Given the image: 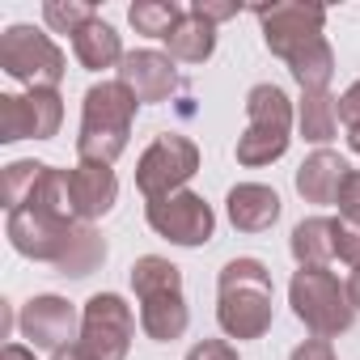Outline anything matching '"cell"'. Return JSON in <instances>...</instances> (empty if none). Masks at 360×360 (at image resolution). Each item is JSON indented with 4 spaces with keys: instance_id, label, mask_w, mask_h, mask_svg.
I'll return each instance as SVG.
<instances>
[{
    "instance_id": "obj_1",
    "label": "cell",
    "mask_w": 360,
    "mask_h": 360,
    "mask_svg": "<svg viewBox=\"0 0 360 360\" xmlns=\"http://www.w3.org/2000/svg\"><path fill=\"white\" fill-rule=\"evenodd\" d=\"M259 26H263V43L271 56H280L292 72V81L301 85V94L314 89H330L335 77V51L322 34L326 26V9L322 5H301V0H280V5H263L255 9Z\"/></svg>"
},
{
    "instance_id": "obj_2",
    "label": "cell",
    "mask_w": 360,
    "mask_h": 360,
    "mask_svg": "<svg viewBox=\"0 0 360 360\" xmlns=\"http://www.w3.org/2000/svg\"><path fill=\"white\" fill-rule=\"evenodd\" d=\"M5 233L18 255L34 263H51L60 276H72V280L98 271L106 259V238L85 221H51V217L22 208V212H9Z\"/></svg>"
},
{
    "instance_id": "obj_3",
    "label": "cell",
    "mask_w": 360,
    "mask_h": 360,
    "mask_svg": "<svg viewBox=\"0 0 360 360\" xmlns=\"http://www.w3.org/2000/svg\"><path fill=\"white\" fill-rule=\"evenodd\" d=\"M276 318V284L267 263L229 259L217 280V322L229 339H263Z\"/></svg>"
},
{
    "instance_id": "obj_4",
    "label": "cell",
    "mask_w": 360,
    "mask_h": 360,
    "mask_svg": "<svg viewBox=\"0 0 360 360\" xmlns=\"http://www.w3.org/2000/svg\"><path fill=\"white\" fill-rule=\"evenodd\" d=\"M136 94L123 81H98L85 89L81 102V136H77V157L94 165H115L119 153L127 148L131 123H136Z\"/></svg>"
},
{
    "instance_id": "obj_5",
    "label": "cell",
    "mask_w": 360,
    "mask_h": 360,
    "mask_svg": "<svg viewBox=\"0 0 360 360\" xmlns=\"http://www.w3.org/2000/svg\"><path fill=\"white\" fill-rule=\"evenodd\" d=\"M131 288L140 301V330L153 343H174L191 326V309L183 297V271L161 255H144L131 263Z\"/></svg>"
},
{
    "instance_id": "obj_6",
    "label": "cell",
    "mask_w": 360,
    "mask_h": 360,
    "mask_svg": "<svg viewBox=\"0 0 360 360\" xmlns=\"http://www.w3.org/2000/svg\"><path fill=\"white\" fill-rule=\"evenodd\" d=\"M297 110L280 85H255L246 94V131L238 136V161L259 169L288 153Z\"/></svg>"
},
{
    "instance_id": "obj_7",
    "label": "cell",
    "mask_w": 360,
    "mask_h": 360,
    "mask_svg": "<svg viewBox=\"0 0 360 360\" xmlns=\"http://www.w3.org/2000/svg\"><path fill=\"white\" fill-rule=\"evenodd\" d=\"M288 305H292L297 322H305V330L314 339H335L356 318V309L347 301V288L326 267H297L292 284H288Z\"/></svg>"
},
{
    "instance_id": "obj_8",
    "label": "cell",
    "mask_w": 360,
    "mask_h": 360,
    "mask_svg": "<svg viewBox=\"0 0 360 360\" xmlns=\"http://www.w3.org/2000/svg\"><path fill=\"white\" fill-rule=\"evenodd\" d=\"M195 169H200V144L178 131H161L136 161V187L144 200H165L174 191H187Z\"/></svg>"
},
{
    "instance_id": "obj_9",
    "label": "cell",
    "mask_w": 360,
    "mask_h": 360,
    "mask_svg": "<svg viewBox=\"0 0 360 360\" xmlns=\"http://www.w3.org/2000/svg\"><path fill=\"white\" fill-rule=\"evenodd\" d=\"M0 68L13 81H22L26 89H56L68 72L56 39L34 26H9L0 34Z\"/></svg>"
},
{
    "instance_id": "obj_10",
    "label": "cell",
    "mask_w": 360,
    "mask_h": 360,
    "mask_svg": "<svg viewBox=\"0 0 360 360\" xmlns=\"http://www.w3.org/2000/svg\"><path fill=\"white\" fill-rule=\"evenodd\" d=\"M136 339V314L119 292H94L81 309V343L94 360H127Z\"/></svg>"
},
{
    "instance_id": "obj_11",
    "label": "cell",
    "mask_w": 360,
    "mask_h": 360,
    "mask_svg": "<svg viewBox=\"0 0 360 360\" xmlns=\"http://www.w3.org/2000/svg\"><path fill=\"white\" fill-rule=\"evenodd\" d=\"M144 221L157 238H165L174 246H204L217 233V212L195 191H174L165 200H148Z\"/></svg>"
},
{
    "instance_id": "obj_12",
    "label": "cell",
    "mask_w": 360,
    "mask_h": 360,
    "mask_svg": "<svg viewBox=\"0 0 360 360\" xmlns=\"http://www.w3.org/2000/svg\"><path fill=\"white\" fill-rule=\"evenodd\" d=\"M64 123L60 89H30V94H0V140H51Z\"/></svg>"
},
{
    "instance_id": "obj_13",
    "label": "cell",
    "mask_w": 360,
    "mask_h": 360,
    "mask_svg": "<svg viewBox=\"0 0 360 360\" xmlns=\"http://www.w3.org/2000/svg\"><path fill=\"white\" fill-rule=\"evenodd\" d=\"M18 322H22V339H26L30 347H47V352H60V347L72 343L77 330H81L77 305L64 301V297H56V292L30 297Z\"/></svg>"
},
{
    "instance_id": "obj_14",
    "label": "cell",
    "mask_w": 360,
    "mask_h": 360,
    "mask_svg": "<svg viewBox=\"0 0 360 360\" xmlns=\"http://www.w3.org/2000/svg\"><path fill=\"white\" fill-rule=\"evenodd\" d=\"M68 191H72V212H77V221L94 225V221H102V217L115 208V200H119V178H115L110 165L77 161V165L68 169Z\"/></svg>"
},
{
    "instance_id": "obj_15",
    "label": "cell",
    "mask_w": 360,
    "mask_h": 360,
    "mask_svg": "<svg viewBox=\"0 0 360 360\" xmlns=\"http://www.w3.org/2000/svg\"><path fill=\"white\" fill-rule=\"evenodd\" d=\"M115 81H123V85L136 94V102L153 106V102H165V98L174 94L178 72H174V60L161 56V51H131V56H123Z\"/></svg>"
},
{
    "instance_id": "obj_16",
    "label": "cell",
    "mask_w": 360,
    "mask_h": 360,
    "mask_svg": "<svg viewBox=\"0 0 360 360\" xmlns=\"http://www.w3.org/2000/svg\"><path fill=\"white\" fill-rule=\"evenodd\" d=\"M225 212L238 233H263L280 221V195L263 183H238L225 195Z\"/></svg>"
},
{
    "instance_id": "obj_17",
    "label": "cell",
    "mask_w": 360,
    "mask_h": 360,
    "mask_svg": "<svg viewBox=\"0 0 360 360\" xmlns=\"http://www.w3.org/2000/svg\"><path fill=\"white\" fill-rule=\"evenodd\" d=\"M347 161L330 148H318L309 153L301 165H297V195L305 204H335L339 200V187H343V178H347Z\"/></svg>"
},
{
    "instance_id": "obj_18",
    "label": "cell",
    "mask_w": 360,
    "mask_h": 360,
    "mask_svg": "<svg viewBox=\"0 0 360 360\" xmlns=\"http://www.w3.org/2000/svg\"><path fill=\"white\" fill-rule=\"evenodd\" d=\"M169 60H183V64H204L217 51V26L208 18H200L195 9H187V18L174 26V34L165 39Z\"/></svg>"
},
{
    "instance_id": "obj_19",
    "label": "cell",
    "mask_w": 360,
    "mask_h": 360,
    "mask_svg": "<svg viewBox=\"0 0 360 360\" xmlns=\"http://www.w3.org/2000/svg\"><path fill=\"white\" fill-rule=\"evenodd\" d=\"M288 250H292L297 267H326L335 259V221L330 217H305L292 229Z\"/></svg>"
},
{
    "instance_id": "obj_20",
    "label": "cell",
    "mask_w": 360,
    "mask_h": 360,
    "mask_svg": "<svg viewBox=\"0 0 360 360\" xmlns=\"http://www.w3.org/2000/svg\"><path fill=\"white\" fill-rule=\"evenodd\" d=\"M72 51H77L81 68H89V72H102V68L123 64V43H119L115 26L102 22V18H94V22L72 39Z\"/></svg>"
},
{
    "instance_id": "obj_21",
    "label": "cell",
    "mask_w": 360,
    "mask_h": 360,
    "mask_svg": "<svg viewBox=\"0 0 360 360\" xmlns=\"http://www.w3.org/2000/svg\"><path fill=\"white\" fill-rule=\"evenodd\" d=\"M297 127H301V140H309V144L335 140V131H339V98H330V89L301 94V102H297Z\"/></svg>"
},
{
    "instance_id": "obj_22",
    "label": "cell",
    "mask_w": 360,
    "mask_h": 360,
    "mask_svg": "<svg viewBox=\"0 0 360 360\" xmlns=\"http://www.w3.org/2000/svg\"><path fill=\"white\" fill-rule=\"evenodd\" d=\"M183 18H187V9L174 5V0H136L127 9V22L136 26V34H148V39H169Z\"/></svg>"
},
{
    "instance_id": "obj_23",
    "label": "cell",
    "mask_w": 360,
    "mask_h": 360,
    "mask_svg": "<svg viewBox=\"0 0 360 360\" xmlns=\"http://www.w3.org/2000/svg\"><path fill=\"white\" fill-rule=\"evenodd\" d=\"M43 169H47V161H13V165H5V174H0V200H5V212H18L34 195Z\"/></svg>"
},
{
    "instance_id": "obj_24",
    "label": "cell",
    "mask_w": 360,
    "mask_h": 360,
    "mask_svg": "<svg viewBox=\"0 0 360 360\" xmlns=\"http://www.w3.org/2000/svg\"><path fill=\"white\" fill-rule=\"evenodd\" d=\"M94 18H98V9L85 5V0H47V5H43V22H47L56 34H72V39H77Z\"/></svg>"
},
{
    "instance_id": "obj_25",
    "label": "cell",
    "mask_w": 360,
    "mask_h": 360,
    "mask_svg": "<svg viewBox=\"0 0 360 360\" xmlns=\"http://www.w3.org/2000/svg\"><path fill=\"white\" fill-rule=\"evenodd\" d=\"M335 259L360 267V217H335Z\"/></svg>"
},
{
    "instance_id": "obj_26",
    "label": "cell",
    "mask_w": 360,
    "mask_h": 360,
    "mask_svg": "<svg viewBox=\"0 0 360 360\" xmlns=\"http://www.w3.org/2000/svg\"><path fill=\"white\" fill-rule=\"evenodd\" d=\"M187 360H242V356H238V347L229 339H200L187 352Z\"/></svg>"
},
{
    "instance_id": "obj_27",
    "label": "cell",
    "mask_w": 360,
    "mask_h": 360,
    "mask_svg": "<svg viewBox=\"0 0 360 360\" xmlns=\"http://www.w3.org/2000/svg\"><path fill=\"white\" fill-rule=\"evenodd\" d=\"M335 204H339V217H360V169H347Z\"/></svg>"
},
{
    "instance_id": "obj_28",
    "label": "cell",
    "mask_w": 360,
    "mask_h": 360,
    "mask_svg": "<svg viewBox=\"0 0 360 360\" xmlns=\"http://www.w3.org/2000/svg\"><path fill=\"white\" fill-rule=\"evenodd\" d=\"M339 123L352 131V127H360V81H352L347 89H343V98H339Z\"/></svg>"
},
{
    "instance_id": "obj_29",
    "label": "cell",
    "mask_w": 360,
    "mask_h": 360,
    "mask_svg": "<svg viewBox=\"0 0 360 360\" xmlns=\"http://www.w3.org/2000/svg\"><path fill=\"white\" fill-rule=\"evenodd\" d=\"M288 360H335V347H330V339H305L301 347H292Z\"/></svg>"
},
{
    "instance_id": "obj_30",
    "label": "cell",
    "mask_w": 360,
    "mask_h": 360,
    "mask_svg": "<svg viewBox=\"0 0 360 360\" xmlns=\"http://www.w3.org/2000/svg\"><path fill=\"white\" fill-rule=\"evenodd\" d=\"M200 18H208L212 26L217 22H225V18H238V5H212V0H195V5H191Z\"/></svg>"
},
{
    "instance_id": "obj_31",
    "label": "cell",
    "mask_w": 360,
    "mask_h": 360,
    "mask_svg": "<svg viewBox=\"0 0 360 360\" xmlns=\"http://www.w3.org/2000/svg\"><path fill=\"white\" fill-rule=\"evenodd\" d=\"M51 360H94V356H89V347L77 339V343H64L60 352H51Z\"/></svg>"
},
{
    "instance_id": "obj_32",
    "label": "cell",
    "mask_w": 360,
    "mask_h": 360,
    "mask_svg": "<svg viewBox=\"0 0 360 360\" xmlns=\"http://www.w3.org/2000/svg\"><path fill=\"white\" fill-rule=\"evenodd\" d=\"M0 360H39L30 343H5V352H0Z\"/></svg>"
},
{
    "instance_id": "obj_33",
    "label": "cell",
    "mask_w": 360,
    "mask_h": 360,
    "mask_svg": "<svg viewBox=\"0 0 360 360\" xmlns=\"http://www.w3.org/2000/svg\"><path fill=\"white\" fill-rule=\"evenodd\" d=\"M343 288H347V301H352V309H360V267H352V276L343 280Z\"/></svg>"
},
{
    "instance_id": "obj_34",
    "label": "cell",
    "mask_w": 360,
    "mask_h": 360,
    "mask_svg": "<svg viewBox=\"0 0 360 360\" xmlns=\"http://www.w3.org/2000/svg\"><path fill=\"white\" fill-rule=\"evenodd\" d=\"M347 148L360 157V127H352V131H347Z\"/></svg>"
}]
</instances>
